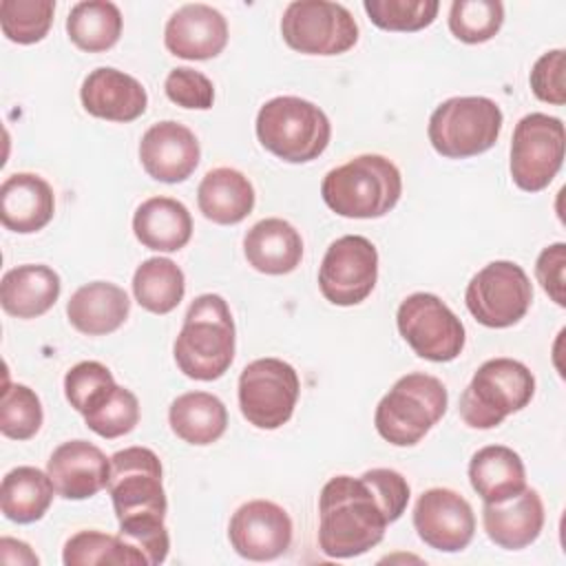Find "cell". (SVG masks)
I'll list each match as a JSON object with an SVG mask.
<instances>
[{
	"label": "cell",
	"mask_w": 566,
	"mask_h": 566,
	"mask_svg": "<svg viewBox=\"0 0 566 566\" xmlns=\"http://www.w3.org/2000/svg\"><path fill=\"white\" fill-rule=\"evenodd\" d=\"M409 495L407 480L394 469L332 478L318 497L321 551L336 559L367 553L382 539L387 524L405 513Z\"/></svg>",
	"instance_id": "1"
},
{
	"label": "cell",
	"mask_w": 566,
	"mask_h": 566,
	"mask_svg": "<svg viewBox=\"0 0 566 566\" xmlns=\"http://www.w3.org/2000/svg\"><path fill=\"white\" fill-rule=\"evenodd\" d=\"M177 367L195 380L221 378L234 358V321L219 294L197 296L175 340Z\"/></svg>",
	"instance_id": "2"
},
{
	"label": "cell",
	"mask_w": 566,
	"mask_h": 566,
	"mask_svg": "<svg viewBox=\"0 0 566 566\" xmlns=\"http://www.w3.org/2000/svg\"><path fill=\"white\" fill-rule=\"evenodd\" d=\"M402 177L396 164L382 155H358L332 168L321 195L329 210L347 219H378L400 199Z\"/></svg>",
	"instance_id": "3"
},
{
	"label": "cell",
	"mask_w": 566,
	"mask_h": 566,
	"mask_svg": "<svg viewBox=\"0 0 566 566\" xmlns=\"http://www.w3.org/2000/svg\"><path fill=\"white\" fill-rule=\"evenodd\" d=\"M332 126L312 102L281 95L265 102L256 115V137L265 150L290 164H305L323 155Z\"/></svg>",
	"instance_id": "4"
},
{
	"label": "cell",
	"mask_w": 566,
	"mask_h": 566,
	"mask_svg": "<svg viewBox=\"0 0 566 566\" xmlns=\"http://www.w3.org/2000/svg\"><path fill=\"white\" fill-rule=\"evenodd\" d=\"M447 389L429 374H407L380 398L374 424L394 447H413L447 411Z\"/></svg>",
	"instance_id": "5"
},
{
	"label": "cell",
	"mask_w": 566,
	"mask_h": 566,
	"mask_svg": "<svg viewBox=\"0 0 566 566\" xmlns=\"http://www.w3.org/2000/svg\"><path fill=\"white\" fill-rule=\"evenodd\" d=\"M535 394L531 369L513 358H491L478 367L460 396V418L473 429H493L524 409Z\"/></svg>",
	"instance_id": "6"
},
{
	"label": "cell",
	"mask_w": 566,
	"mask_h": 566,
	"mask_svg": "<svg viewBox=\"0 0 566 566\" xmlns=\"http://www.w3.org/2000/svg\"><path fill=\"white\" fill-rule=\"evenodd\" d=\"M500 106L480 95L451 97L429 117V142L447 159H467L489 150L502 130Z\"/></svg>",
	"instance_id": "7"
},
{
	"label": "cell",
	"mask_w": 566,
	"mask_h": 566,
	"mask_svg": "<svg viewBox=\"0 0 566 566\" xmlns=\"http://www.w3.org/2000/svg\"><path fill=\"white\" fill-rule=\"evenodd\" d=\"M108 493L117 522L164 520L166 493L161 484V462L146 447H128L111 455Z\"/></svg>",
	"instance_id": "8"
},
{
	"label": "cell",
	"mask_w": 566,
	"mask_h": 566,
	"mask_svg": "<svg viewBox=\"0 0 566 566\" xmlns=\"http://www.w3.org/2000/svg\"><path fill=\"white\" fill-rule=\"evenodd\" d=\"M281 35L298 53L338 55L358 42V24L338 2L296 0L283 11Z\"/></svg>",
	"instance_id": "9"
},
{
	"label": "cell",
	"mask_w": 566,
	"mask_h": 566,
	"mask_svg": "<svg viewBox=\"0 0 566 566\" xmlns=\"http://www.w3.org/2000/svg\"><path fill=\"white\" fill-rule=\"evenodd\" d=\"M301 391L296 369L281 358H259L239 376V407L243 418L259 429L283 427Z\"/></svg>",
	"instance_id": "10"
},
{
	"label": "cell",
	"mask_w": 566,
	"mask_h": 566,
	"mask_svg": "<svg viewBox=\"0 0 566 566\" xmlns=\"http://www.w3.org/2000/svg\"><path fill=\"white\" fill-rule=\"evenodd\" d=\"M566 133L559 117L546 113L524 115L511 139V177L526 192L544 190L562 168Z\"/></svg>",
	"instance_id": "11"
},
{
	"label": "cell",
	"mask_w": 566,
	"mask_h": 566,
	"mask_svg": "<svg viewBox=\"0 0 566 566\" xmlns=\"http://www.w3.org/2000/svg\"><path fill=\"white\" fill-rule=\"evenodd\" d=\"M398 332L407 345L427 360L449 363L464 347V325L449 305L429 292L407 296L396 314Z\"/></svg>",
	"instance_id": "12"
},
{
	"label": "cell",
	"mask_w": 566,
	"mask_h": 566,
	"mask_svg": "<svg viewBox=\"0 0 566 566\" xmlns=\"http://www.w3.org/2000/svg\"><path fill=\"white\" fill-rule=\"evenodd\" d=\"M464 301L478 323L502 329L524 318L533 301V287L517 263L493 261L469 281Z\"/></svg>",
	"instance_id": "13"
},
{
	"label": "cell",
	"mask_w": 566,
	"mask_h": 566,
	"mask_svg": "<svg viewBox=\"0 0 566 566\" xmlns=\"http://www.w3.org/2000/svg\"><path fill=\"white\" fill-rule=\"evenodd\" d=\"M378 281V252L367 237L345 234L336 239L321 263V294L340 307L363 303Z\"/></svg>",
	"instance_id": "14"
},
{
	"label": "cell",
	"mask_w": 566,
	"mask_h": 566,
	"mask_svg": "<svg viewBox=\"0 0 566 566\" xmlns=\"http://www.w3.org/2000/svg\"><path fill=\"white\" fill-rule=\"evenodd\" d=\"M228 537L245 559H276L292 544V520L283 506L270 500H252L232 513Z\"/></svg>",
	"instance_id": "15"
},
{
	"label": "cell",
	"mask_w": 566,
	"mask_h": 566,
	"mask_svg": "<svg viewBox=\"0 0 566 566\" xmlns=\"http://www.w3.org/2000/svg\"><path fill=\"white\" fill-rule=\"evenodd\" d=\"M413 526L427 546L442 553H458L473 539L475 515L458 491L438 486L418 497Z\"/></svg>",
	"instance_id": "16"
},
{
	"label": "cell",
	"mask_w": 566,
	"mask_h": 566,
	"mask_svg": "<svg viewBox=\"0 0 566 566\" xmlns=\"http://www.w3.org/2000/svg\"><path fill=\"white\" fill-rule=\"evenodd\" d=\"M201 148L195 133L172 119L153 124L139 142V159L148 177L164 184L186 181L199 166Z\"/></svg>",
	"instance_id": "17"
},
{
	"label": "cell",
	"mask_w": 566,
	"mask_h": 566,
	"mask_svg": "<svg viewBox=\"0 0 566 566\" xmlns=\"http://www.w3.org/2000/svg\"><path fill=\"white\" fill-rule=\"evenodd\" d=\"M55 493L66 500H86L108 486L111 458L86 440L62 442L46 462Z\"/></svg>",
	"instance_id": "18"
},
{
	"label": "cell",
	"mask_w": 566,
	"mask_h": 566,
	"mask_svg": "<svg viewBox=\"0 0 566 566\" xmlns=\"http://www.w3.org/2000/svg\"><path fill=\"white\" fill-rule=\"evenodd\" d=\"M164 44L172 55L184 60L217 57L228 44V22L208 4H184L168 18Z\"/></svg>",
	"instance_id": "19"
},
{
	"label": "cell",
	"mask_w": 566,
	"mask_h": 566,
	"mask_svg": "<svg viewBox=\"0 0 566 566\" xmlns=\"http://www.w3.org/2000/svg\"><path fill=\"white\" fill-rule=\"evenodd\" d=\"M80 99L88 115L122 124L144 115L148 104L144 86L133 75L111 66H99L84 77Z\"/></svg>",
	"instance_id": "20"
},
{
	"label": "cell",
	"mask_w": 566,
	"mask_h": 566,
	"mask_svg": "<svg viewBox=\"0 0 566 566\" xmlns=\"http://www.w3.org/2000/svg\"><path fill=\"white\" fill-rule=\"evenodd\" d=\"M482 524L493 544L520 551L533 544L544 526V504L535 489H524L504 502H484Z\"/></svg>",
	"instance_id": "21"
},
{
	"label": "cell",
	"mask_w": 566,
	"mask_h": 566,
	"mask_svg": "<svg viewBox=\"0 0 566 566\" xmlns=\"http://www.w3.org/2000/svg\"><path fill=\"white\" fill-rule=\"evenodd\" d=\"M55 210L51 186L33 172H15L0 186V219L11 232L31 234L42 230Z\"/></svg>",
	"instance_id": "22"
},
{
	"label": "cell",
	"mask_w": 566,
	"mask_h": 566,
	"mask_svg": "<svg viewBox=\"0 0 566 566\" xmlns=\"http://www.w3.org/2000/svg\"><path fill=\"white\" fill-rule=\"evenodd\" d=\"M243 252L248 263L263 274H290L303 259V239L285 219L270 217L254 223L245 239Z\"/></svg>",
	"instance_id": "23"
},
{
	"label": "cell",
	"mask_w": 566,
	"mask_h": 566,
	"mask_svg": "<svg viewBox=\"0 0 566 566\" xmlns=\"http://www.w3.org/2000/svg\"><path fill=\"white\" fill-rule=\"evenodd\" d=\"M128 312V294L108 281H93L77 287L66 305L71 325L86 336H104L119 329Z\"/></svg>",
	"instance_id": "24"
},
{
	"label": "cell",
	"mask_w": 566,
	"mask_h": 566,
	"mask_svg": "<svg viewBox=\"0 0 566 566\" xmlns=\"http://www.w3.org/2000/svg\"><path fill=\"white\" fill-rule=\"evenodd\" d=\"M60 290L62 283L53 268L27 263L4 272L0 303L2 310L15 318H35L55 305Z\"/></svg>",
	"instance_id": "25"
},
{
	"label": "cell",
	"mask_w": 566,
	"mask_h": 566,
	"mask_svg": "<svg viewBox=\"0 0 566 566\" xmlns=\"http://www.w3.org/2000/svg\"><path fill=\"white\" fill-rule=\"evenodd\" d=\"M133 232L144 248L177 252L192 237V217L188 208L172 197H150L135 210Z\"/></svg>",
	"instance_id": "26"
},
{
	"label": "cell",
	"mask_w": 566,
	"mask_h": 566,
	"mask_svg": "<svg viewBox=\"0 0 566 566\" xmlns=\"http://www.w3.org/2000/svg\"><path fill=\"white\" fill-rule=\"evenodd\" d=\"M201 214L219 226L243 221L254 208V188L250 179L234 168H214L206 172L197 190Z\"/></svg>",
	"instance_id": "27"
},
{
	"label": "cell",
	"mask_w": 566,
	"mask_h": 566,
	"mask_svg": "<svg viewBox=\"0 0 566 566\" xmlns=\"http://www.w3.org/2000/svg\"><path fill=\"white\" fill-rule=\"evenodd\" d=\"M469 480L484 502H504L526 489V471L522 458L504 444H489L473 453L469 462Z\"/></svg>",
	"instance_id": "28"
},
{
	"label": "cell",
	"mask_w": 566,
	"mask_h": 566,
	"mask_svg": "<svg viewBox=\"0 0 566 566\" xmlns=\"http://www.w3.org/2000/svg\"><path fill=\"white\" fill-rule=\"evenodd\" d=\"M170 429L188 444H212L228 427L226 405L208 391H188L172 400L168 411Z\"/></svg>",
	"instance_id": "29"
},
{
	"label": "cell",
	"mask_w": 566,
	"mask_h": 566,
	"mask_svg": "<svg viewBox=\"0 0 566 566\" xmlns=\"http://www.w3.org/2000/svg\"><path fill=\"white\" fill-rule=\"evenodd\" d=\"M55 486L49 473L35 467H15L2 478L0 509L18 524L38 522L51 506Z\"/></svg>",
	"instance_id": "30"
},
{
	"label": "cell",
	"mask_w": 566,
	"mask_h": 566,
	"mask_svg": "<svg viewBox=\"0 0 566 566\" xmlns=\"http://www.w3.org/2000/svg\"><path fill=\"white\" fill-rule=\"evenodd\" d=\"M66 33L82 51H108L122 35V13L108 0L77 2L66 18Z\"/></svg>",
	"instance_id": "31"
},
{
	"label": "cell",
	"mask_w": 566,
	"mask_h": 566,
	"mask_svg": "<svg viewBox=\"0 0 566 566\" xmlns=\"http://www.w3.org/2000/svg\"><path fill=\"white\" fill-rule=\"evenodd\" d=\"M186 292L181 268L164 256L146 259L133 276V294L137 303L153 314L172 312Z\"/></svg>",
	"instance_id": "32"
},
{
	"label": "cell",
	"mask_w": 566,
	"mask_h": 566,
	"mask_svg": "<svg viewBox=\"0 0 566 566\" xmlns=\"http://www.w3.org/2000/svg\"><path fill=\"white\" fill-rule=\"evenodd\" d=\"M62 562L66 566H148L146 557L128 546L119 535H106L99 531H80L64 544Z\"/></svg>",
	"instance_id": "33"
},
{
	"label": "cell",
	"mask_w": 566,
	"mask_h": 566,
	"mask_svg": "<svg viewBox=\"0 0 566 566\" xmlns=\"http://www.w3.org/2000/svg\"><path fill=\"white\" fill-rule=\"evenodd\" d=\"M53 0H2L0 24L2 33L18 44L40 42L53 22Z\"/></svg>",
	"instance_id": "34"
},
{
	"label": "cell",
	"mask_w": 566,
	"mask_h": 566,
	"mask_svg": "<svg viewBox=\"0 0 566 566\" xmlns=\"http://www.w3.org/2000/svg\"><path fill=\"white\" fill-rule=\"evenodd\" d=\"M502 22L504 4L500 0H455L449 9V29L467 44L491 40Z\"/></svg>",
	"instance_id": "35"
},
{
	"label": "cell",
	"mask_w": 566,
	"mask_h": 566,
	"mask_svg": "<svg viewBox=\"0 0 566 566\" xmlns=\"http://www.w3.org/2000/svg\"><path fill=\"white\" fill-rule=\"evenodd\" d=\"M40 398L27 385H4L0 400V431L11 440H29L42 427Z\"/></svg>",
	"instance_id": "36"
},
{
	"label": "cell",
	"mask_w": 566,
	"mask_h": 566,
	"mask_svg": "<svg viewBox=\"0 0 566 566\" xmlns=\"http://www.w3.org/2000/svg\"><path fill=\"white\" fill-rule=\"evenodd\" d=\"M115 378L106 365L97 360H82L64 376V394L75 411L86 416L99 407L115 389Z\"/></svg>",
	"instance_id": "37"
},
{
	"label": "cell",
	"mask_w": 566,
	"mask_h": 566,
	"mask_svg": "<svg viewBox=\"0 0 566 566\" xmlns=\"http://www.w3.org/2000/svg\"><path fill=\"white\" fill-rule=\"evenodd\" d=\"M369 20L385 31H420L429 27L440 9L438 0H365Z\"/></svg>",
	"instance_id": "38"
},
{
	"label": "cell",
	"mask_w": 566,
	"mask_h": 566,
	"mask_svg": "<svg viewBox=\"0 0 566 566\" xmlns=\"http://www.w3.org/2000/svg\"><path fill=\"white\" fill-rule=\"evenodd\" d=\"M84 422L91 431L108 440L126 436L139 422V400L130 389L117 385L99 407L84 416Z\"/></svg>",
	"instance_id": "39"
},
{
	"label": "cell",
	"mask_w": 566,
	"mask_h": 566,
	"mask_svg": "<svg viewBox=\"0 0 566 566\" xmlns=\"http://www.w3.org/2000/svg\"><path fill=\"white\" fill-rule=\"evenodd\" d=\"M164 91L170 102L184 108H199L206 111L214 102V86L212 82L188 66L172 69L164 82Z\"/></svg>",
	"instance_id": "40"
},
{
	"label": "cell",
	"mask_w": 566,
	"mask_h": 566,
	"mask_svg": "<svg viewBox=\"0 0 566 566\" xmlns=\"http://www.w3.org/2000/svg\"><path fill=\"white\" fill-rule=\"evenodd\" d=\"M128 546H133L137 553H142L148 562V566H157L168 557L170 537L164 526V520H130L119 522L117 533Z\"/></svg>",
	"instance_id": "41"
},
{
	"label": "cell",
	"mask_w": 566,
	"mask_h": 566,
	"mask_svg": "<svg viewBox=\"0 0 566 566\" xmlns=\"http://www.w3.org/2000/svg\"><path fill=\"white\" fill-rule=\"evenodd\" d=\"M566 69V51L553 49L537 57V62L531 69V88L537 99L562 106L566 102V84H564V71Z\"/></svg>",
	"instance_id": "42"
},
{
	"label": "cell",
	"mask_w": 566,
	"mask_h": 566,
	"mask_svg": "<svg viewBox=\"0 0 566 566\" xmlns=\"http://www.w3.org/2000/svg\"><path fill=\"white\" fill-rule=\"evenodd\" d=\"M564 270H566V243H553L544 248L537 256L535 263V276L542 283L544 292L559 305H566V294H564Z\"/></svg>",
	"instance_id": "43"
}]
</instances>
